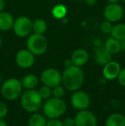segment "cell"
<instances>
[{
  "mask_svg": "<svg viewBox=\"0 0 125 126\" xmlns=\"http://www.w3.org/2000/svg\"><path fill=\"white\" fill-rule=\"evenodd\" d=\"M39 94L43 99V100H46L49 98L52 97V88L46 85H42L38 90Z\"/></svg>",
  "mask_w": 125,
  "mask_h": 126,
  "instance_id": "603a6c76",
  "label": "cell"
},
{
  "mask_svg": "<svg viewBox=\"0 0 125 126\" xmlns=\"http://www.w3.org/2000/svg\"><path fill=\"white\" fill-rule=\"evenodd\" d=\"M75 1H78V2H81V1H85V0H75Z\"/></svg>",
  "mask_w": 125,
  "mask_h": 126,
  "instance_id": "ab89813d",
  "label": "cell"
},
{
  "mask_svg": "<svg viewBox=\"0 0 125 126\" xmlns=\"http://www.w3.org/2000/svg\"><path fill=\"white\" fill-rule=\"evenodd\" d=\"M121 1H123V2H124V3H125V0H121Z\"/></svg>",
  "mask_w": 125,
  "mask_h": 126,
  "instance_id": "60d3db41",
  "label": "cell"
},
{
  "mask_svg": "<svg viewBox=\"0 0 125 126\" xmlns=\"http://www.w3.org/2000/svg\"><path fill=\"white\" fill-rule=\"evenodd\" d=\"M15 22L14 16L7 11H0V31L7 32L10 31L13 28V24Z\"/></svg>",
  "mask_w": 125,
  "mask_h": 126,
  "instance_id": "9a60e30c",
  "label": "cell"
},
{
  "mask_svg": "<svg viewBox=\"0 0 125 126\" xmlns=\"http://www.w3.org/2000/svg\"><path fill=\"white\" fill-rule=\"evenodd\" d=\"M112 28H113L112 22H109V21L105 20V21H103L99 25L100 31H101V33H105V34H111Z\"/></svg>",
  "mask_w": 125,
  "mask_h": 126,
  "instance_id": "cb8c5ba5",
  "label": "cell"
},
{
  "mask_svg": "<svg viewBox=\"0 0 125 126\" xmlns=\"http://www.w3.org/2000/svg\"><path fill=\"white\" fill-rule=\"evenodd\" d=\"M75 126H98V119L93 111L88 109L78 111L75 116Z\"/></svg>",
  "mask_w": 125,
  "mask_h": 126,
  "instance_id": "30bf717a",
  "label": "cell"
},
{
  "mask_svg": "<svg viewBox=\"0 0 125 126\" xmlns=\"http://www.w3.org/2000/svg\"><path fill=\"white\" fill-rule=\"evenodd\" d=\"M23 88L21 80L17 78H9L1 85V94L7 100H15L21 97Z\"/></svg>",
  "mask_w": 125,
  "mask_h": 126,
  "instance_id": "277c9868",
  "label": "cell"
},
{
  "mask_svg": "<svg viewBox=\"0 0 125 126\" xmlns=\"http://www.w3.org/2000/svg\"><path fill=\"white\" fill-rule=\"evenodd\" d=\"M6 3H5V0H0V11L4 10Z\"/></svg>",
  "mask_w": 125,
  "mask_h": 126,
  "instance_id": "836d02e7",
  "label": "cell"
},
{
  "mask_svg": "<svg viewBox=\"0 0 125 126\" xmlns=\"http://www.w3.org/2000/svg\"><path fill=\"white\" fill-rule=\"evenodd\" d=\"M20 105L28 113L38 112L43 106V99L36 89H26L20 97Z\"/></svg>",
  "mask_w": 125,
  "mask_h": 126,
  "instance_id": "7a4b0ae2",
  "label": "cell"
},
{
  "mask_svg": "<svg viewBox=\"0 0 125 126\" xmlns=\"http://www.w3.org/2000/svg\"><path fill=\"white\" fill-rule=\"evenodd\" d=\"M120 42H121V49H122V51H125V39Z\"/></svg>",
  "mask_w": 125,
  "mask_h": 126,
  "instance_id": "d590c367",
  "label": "cell"
},
{
  "mask_svg": "<svg viewBox=\"0 0 125 126\" xmlns=\"http://www.w3.org/2000/svg\"><path fill=\"white\" fill-rule=\"evenodd\" d=\"M21 83L24 89H35L39 84V78L33 74H28L22 78Z\"/></svg>",
  "mask_w": 125,
  "mask_h": 126,
  "instance_id": "e0dca14e",
  "label": "cell"
},
{
  "mask_svg": "<svg viewBox=\"0 0 125 126\" xmlns=\"http://www.w3.org/2000/svg\"><path fill=\"white\" fill-rule=\"evenodd\" d=\"M94 45L95 48H96V47H101V46H103L102 40H100L99 38H95L94 40Z\"/></svg>",
  "mask_w": 125,
  "mask_h": 126,
  "instance_id": "1f68e13d",
  "label": "cell"
},
{
  "mask_svg": "<svg viewBox=\"0 0 125 126\" xmlns=\"http://www.w3.org/2000/svg\"><path fill=\"white\" fill-rule=\"evenodd\" d=\"M70 104L72 107L77 111L88 109L91 104L90 95L83 90H76L73 92L70 97Z\"/></svg>",
  "mask_w": 125,
  "mask_h": 126,
  "instance_id": "52a82bcc",
  "label": "cell"
},
{
  "mask_svg": "<svg viewBox=\"0 0 125 126\" xmlns=\"http://www.w3.org/2000/svg\"><path fill=\"white\" fill-rule=\"evenodd\" d=\"M111 36L117 39L119 41H122L125 39V24L117 23L113 26L111 33Z\"/></svg>",
  "mask_w": 125,
  "mask_h": 126,
  "instance_id": "7402d4cb",
  "label": "cell"
},
{
  "mask_svg": "<svg viewBox=\"0 0 125 126\" xmlns=\"http://www.w3.org/2000/svg\"><path fill=\"white\" fill-rule=\"evenodd\" d=\"M0 126H8V124L4 120V118H0Z\"/></svg>",
  "mask_w": 125,
  "mask_h": 126,
  "instance_id": "e575fe53",
  "label": "cell"
},
{
  "mask_svg": "<svg viewBox=\"0 0 125 126\" xmlns=\"http://www.w3.org/2000/svg\"><path fill=\"white\" fill-rule=\"evenodd\" d=\"M9 110L6 104L3 101H0V118H4L8 115Z\"/></svg>",
  "mask_w": 125,
  "mask_h": 126,
  "instance_id": "4316f807",
  "label": "cell"
},
{
  "mask_svg": "<svg viewBox=\"0 0 125 126\" xmlns=\"http://www.w3.org/2000/svg\"><path fill=\"white\" fill-rule=\"evenodd\" d=\"M47 123L46 117L39 112L31 113L28 121V126H45Z\"/></svg>",
  "mask_w": 125,
  "mask_h": 126,
  "instance_id": "d6986e66",
  "label": "cell"
},
{
  "mask_svg": "<svg viewBox=\"0 0 125 126\" xmlns=\"http://www.w3.org/2000/svg\"><path fill=\"white\" fill-rule=\"evenodd\" d=\"M104 47L106 48V50L111 55L117 54V53H119L122 51V49H121V42L111 36L105 40V42L104 43Z\"/></svg>",
  "mask_w": 125,
  "mask_h": 126,
  "instance_id": "ac0fdd59",
  "label": "cell"
},
{
  "mask_svg": "<svg viewBox=\"0 0 125 126\" xmlns=\"http://www.w3.org/2000/svg\"><path fill=\"white\" fill-rule=\"evenodd\" d=\"M62 122L63 126H75V118L68 117V118H65Z\"/></svg>",
  "mask_w": 125,
  "mask_h": 126,
  "instance_id": "f546056e",
  "label": "cell"
},
{
  "mask_svg": "<svg viewBox=\"0 0 125 126\" xmlns=\"http://www.w3.org/2000/svg\"><path fill=\"white\" fill-rule=\"evenodd\" d=\"M15 63L22 69H29L34 64L35 56L29 50L22 49L15 54Z\"/></svg>",
  "mask_w": 125,
  "mask_h": 126,
  "instance_id": "8fae6325",
  "label": "cell"
},
{
  "mask_svg": "<svg viewBox=\"0 0 125 126\" xmlns=\"http://www.w3.org/2000/svg\"><path fill=\"white\" fill-rule=\"evenodd\" d=\"M124 14V8L120 3H108L105 7L103 11V16L105 20L112 23L122 20Z\"/></svg>",
  "mask_w": 125,
  "mask_h": 126,
  "instance_id": "9c48e42d",
  "label": "cell"
},
{
  "mask_svg": "<svg viewBox=\"0 0 125 126\" xmlns=\"http://www.w3.org/2000/svg\"><path fill=\"white\" fill-rule=\"evenodd\" d=\"M72 60V63L75 66H78L82 68L89 60V53L86 49L78 48L72 52V55L70 57Z\"/></svg>",
  "mask_w": 125,
  "mask_h": 126,
  "instance_id": "4fadbf2b",
  "label": "cell"
},
{
  "mask_svg": "<svg viewBox=\"0 0 125 126\" xmlns=\"http://www.w3.org/2000/svg\"><path fill=\"white\" fill-rule=\"evenodd\" d=\"M45 126H63V125L59 118H53V119H49Z\"/></svg>",
  "mask_w": 125,
  "mask_h": 126,
  "instance_id": "f1b7e54d",
  "label": "cell"
},
{
  "mask_svg": "<svg viewBox=\"0 0 125 126\" xmlns=\"http://www.w3.org/2000/svg\"><path fill=\"white\" fill-rule=\"evenodd\" d=\"M26 47L34 56H40L46 51L48 48V41L44 34L33 33L27 37Z\"/></svg>",
  "mask_w": 125,
  "mask_h": 126,
  "instance_id": "5b68a950",
  "label": "cell"
},
{
  "mask_svg": "<svg viewBox=\"0 0 125 126\" xmlns=\"http://www.w3.org/2000/svg\"><path fill=\"white\" fill-rule=\"evenodd\" d=\"M84 80L85 76L82 69L75 65L65 68L62 73V85L68 91L75 92L81 89Z\"/></svg>",
  "mask_w": 125,
  "mask_h": 126,
  "instance_id": "6da1fadb",
  "label": "cell"
},
{
  "mask_svg": "<svg viewBox=\"0 0 125 126\" xmlns=\"http://www.w3.org/2000/svg\"><path fill=\"white\" fill-rule=\"evenodd\" d=\"M105 126H125L124 115L119 112L109 115L105 120Z\"/></svg>",
  "mask_w": 125,
  "mask_h": 126,
  "instance_id": "2e32d148",
  "label": "cell"
},
{
  "mask_svg": "<svg viewBox=\"0 0 125 126\" xmlns=\"http://www.w3.org/2000/svg\"><path fill=\"white\" fill-rule=\"evenodd\" d=\"M43 114L49 119L59 118L66 112L67 104L63 99L51 97L42 106Z\"/></svg>",
  "mask_w": 125,
  "mask_h": 126,
  "instance_id": "3957f363",
  "label": "cell"
},
{
  "mask_svg": "<svg viewBox=\"0 0 125 126\" xmlns=\"http://www.w3.org/2000/svg\"><path fill=\"white\" fill-rule=\"evenodd\" d=\"M85 3L88 6H94L97 3V0H85Z\"/></svg>",
  "mask_w": 125,
  "mask_h": 126,
  "instance_id": "d6a6232c",
  "label": "cell"
},
{
  "mask_svg": "<svg viewBox=\"0 0 125 126\" xmlns=\"http://www.w3.org/2000/svg\"><path fill=\"white\" fill-rule=\"evenodd\" d=\"M121 65L117 61L111 60L110 62L103 66L102 75L107 81H112L117 78L121 71Z\"/></svg>",
  "mask_w": 125,
  "mask_h": 126,
  "instance_id": "7c38bea8",
  "label": "cell"
},
{
  "mask_svg": "<svg viewBox=\"0 0 125 126\" xmlns=\"http://www.w3.org/2000/svg\"><path fill=\"white\" fill-rule=\"evenodd\" d=\"M121 0H107L109 3H119Z\"/></svg>",
  "mask_w": 125,
  "mask_h": 126,
  "instance_id": "8d00e7d4",
  "label": "cell"
},
{
  "mask_svg": "<svg viewBox=\"0 0 125 126\" xmlns=\"http://www.w3.org/2000/svg\"><path fill=\"white\" fill-rule=\"evenodd\" d=\"M65 95V88L62 84L52 88V97L63 99Z\"/></svg>",
  "mask_w": 125,
  "mask_h": 126,
  "instance_id": "d4e9b609",
  "label": "cell"
},
{
  "mask_svg": "<svg viewBox=\"0 0 125 126\" xmlns=\"http://www.w3.org/2000/svg\"><path fill=\"white\" fill-rule=\"evenodd\" d=\"M111 57L112 55L106 50L104 45L101 46V47H96V49H95L94 59L98 64L104 66L111 60Z\"/></svg>",
  "mask_w": 125,
  "mask_h": 126,
  "instance_id": "5bb4252c",
  "label": "cell"
},
{
  "mask_svg": "<svg viewBox=\"0 0 125 126\" xmlns=\"http://www.w3.org/2000/svg\"><path fill=\"white\" fill-rule=\"evenodd\" d=\"M124 118H125V114H124Z\"/></svg>",
  "mask_w": 125,
  "mask_h": 126,
  "instance_id": "b9f144b4",
  "label": "cell"
},
{
  "mask_svg": "<svg viewBox=\"0 0 125 126\" xmlns=\"http://www.w3.org/2000/svg\"><path fill=\"white\" fill-rule=\"evenodd\" d=\"M67 13H68V10L67 7L63 3H58L53 6L52 10V15L55 19L57 20H62L67 16Z\"/></svg>",
  "mask_w": 125,
  "mask_h": 126,
  "instance_id": "ffe728a7",
  "label": "cell"
},
{
  "mask_svg": "<svg viewBox=\"0 0 125 126\" xmlns=\"http://www.w3.org/2000/svg\"><path fill=\"white\" fill-rule=\"evenodd\" d=\"M82 26L86 29H94L98 26V21L96 19L93 18V17H89V18H87L82 22Z\"/></svg>",
  "mask_w": 125,
  "mask_h": 126,
  "instance_id": "484cf974",
  "label": "cell"
},
{
  "mask_svg": "<svg viewBox=\"0 0 125 126\" xmlns=\"http://www.w3.org/2000/svg\"><path fill=\"white\" fill-rule=\"evenodd\" d=\"M40 80L43 85L52 88L62 84V73L55 68H47L41 72Z\"/></svg>",
  "mask_w": 125,
  "mask_h": 126,
  "instance_id": "ba28073f",
  "label": "cell"
},
{
  "mask_svg": "<svg viewBox=\"0 0 125 126\" xmlns=\"http://www.w3.org/2000/svg\"><path fill=\"white\" fill-rule=\"evenodd\" d=\"M33 21L26 16H22L15 19L12 30L19 38H27L31 34Z\"/></svg>",
  "mask_w": 125,
  "mask_h": 126,
  "instance_id": "8992f818",
  "label": "cell"
},
{
  "mask_svg": "<svg viewBox=\"0 0 125 126\" xmlns=\"http://www.w3.org/2000/svg\"><path fill=\"white\" fill-rule=\"evenodd\" d=\"M47 30V23L44 19L38 18L33 21V26H32V31L34 33L38 34H44Z\"/></svg>",
  "mask_w": 125,
  "mask_h": 126,
  "instance_id": "44dd1931",
  "label": "cell"
},
{
  "mask_svg": "<svg viewBox=\"0 0 125 126\" xmlns=\"http://www.w3.org/2000/svg\"><path fill=\"white\" fill-rule=\"evenodd\" d=\"M63 64H64L65 68H69V67H71V66H73V65H74L73 63H72L71 58H67V59H65Z\"/></svg>",
  "mask_w": 125,
  "mask_h": 126,
  "instance_id": "4dcf8cb0",
  "label": "cell"
},
{
  "mask_svg": "<svg viewBox=\"0 0 125 126\" xmlns=\"http://www.w3.org/2000/svg\"><path fill=\"white\" fill-rule=\"evenodd\" d=\"M2 45H3V39H2L1 35H0V49H1V47H2Z\"/></svg>",
  "mask_w": 125,
  "mask_h": 126,
  "instance_id": "74e56055",
  "label": "cell"
},
{
  "mask_svg": "<svg viewBox=\"0 0 125 126\" xmlns=\"http://www.w3.org/2000/svg\"><path fill=\"white\" fill-rule=\"evenodd\" d=\"M1 82H2V76L0 74V85H1Z\"/></svg>",
  "mask_w": 125,
  "mask_h": 126,
  "instance_id": "f35d334b",
  "label": "cell"
},
{
  "mask_svg": "<svg viewBox=\"0 0 125 126\" xmlns=\"http://www.w3.org/2000/svg\"><path fill=\"white\" fill-rule=\"evenodd\" d=\"M117 79L119 84L122 87L125 88V68L121 69V71H120V73H119Z\"/></svg>",
  "mask_w": 125,
  "mask_h": 126,
  "instance_id": "83f0119b",
  "label": "cell"
}]
</instances>
